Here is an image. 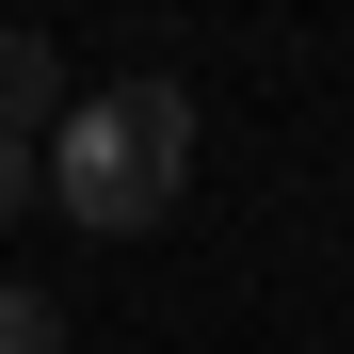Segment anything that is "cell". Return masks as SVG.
<instances>
[{
	"label": "cell",
	"instance_id": "6da1fadb",
	"mask_svg": "<svg viewBox=\"0 0 354 354\" xmlns=\"http://www.w3.org/2000/svg\"><path fill=\"white\" fill-rule=\"evenodd\" d=\"M177 177H194V97H177V81L65 97V129H48V194H65V225L129 242V225H161V209H177Z\"/></svg>",
	"mask_w": 354,
	"mask_h": 354
},
{
	"label": "cell",
	"instance_id": "7a4b0ae2",
	"mask_svg": "<svg viewBox=\"0 0 354 354\" xmlns=\"http://www.w3.org/2000/svg\"><path fill=\"white\" fill-rule=\"evenodd\" d=\"M0 129H65V65L32 32H0Z\"/></svg>",
	"mask_w": 354,
	"mask_h": 354
},
{
	"label": "cell",
	"instance_id": "3957f363",
	"mask_svg": "<svg viewBox=\"0 0 354 354\" xmlns=\"http://www.w3.org/2000/svg\"><path fill=\"white\" fill-rule=\"evenodd\" d=\"M0 354H65V306H48V290H17V274H0Z\"/></svg>",
	"mask_w": 354,
	"mask_h": 354
},
{
	"label": "cell",
	"instance_id": "277c9868",
	"mask_svg": "<svg viewBox=\"0 0 354 354\" xmlns=\"http://www.w3.org/2000/svg\"><path fill=\"white\" fill-rule=\"evenodd\" d=\"M32 194H48V145H32V129H0V225H17Z\"/></svg>",
	"mask_w": 354,
	"mask_h": 354
}]
</instances>
